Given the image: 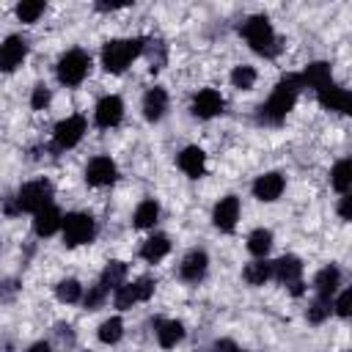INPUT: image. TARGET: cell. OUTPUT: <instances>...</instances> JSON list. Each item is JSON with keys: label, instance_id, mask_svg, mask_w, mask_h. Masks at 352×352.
Returning <instances> with one entry per match:
<instances>
[{"label": "cell", "instance_id": "cell-1", "mask_svg": "<svg viewBox=\"0 0 352 352\" xmlns=\"http://www.w3.org/2000/svg\"><path fill=\"white\" fill-rule=\"evenodd\" d=\"M300 77L297 74H286L270 94V99L261 104V118L270 124H280L286 118V113L294 107V99L300 94Z\"/></svg>", "mask_w": 352, "mask_h": 352}, {"label": "cell", "instance_id": "cell-2", "mask_svg": "<svg viewBox=\"0 0 352 352\" xmlns=\"http://www.w3.org/2000/svg\"><path fill=\"white\" fill-rule=\"evenodd\" d=\"M143 52V38H113L102 47V66L113 74L124 72Z\"/></svg>", "mask_w": 352, "mask_h": 352}, {"label": "cell", "instance_id": "cell-3", "mask_svg": "<svg viewBox=\"0 0 352 352\" xmlns=\"http://www.w3.org/2000/svg\"><path fill=\"white\" fill-rule=\"evenodd\" d=\"M242 36L248 38V44L256 50V52H261V55H272L275 52V30H272V25H270V19L267 16H250L245 25H242Z\"/></svg>", "mask_w": 352, "mask_h": 352}, {"label": "cell", "instance_id": "cell-4", "mask_svg": "<svg viewBox=\"0 0 352 352\" xmlns=\"http://www.w3.org/2000/svg\"><path fill=\"white\" fill-rule=\"evenodd\" d=\"M60 228H63V242H66L69 248L85 245V242H91L94 234H96L94 217L85 214V212H72V214H66L63 223H60Z\"/></svg>", "mask_w": 352, "mask_h": 352}, {"label": "cell", "instance_id": "cell-5", "mask_svg": "<svg viewBox=\"0 0 352 352\" xmlns=\"http://www.w3.org/2000/svg\"><path fill=\"white\" fill-rule=\"evenodd\" d=\"M91 69V58L82 50H69L58 60V80L63 85H80Z\"/></svg>", "mask_w": 352, "mask_h": 352}, {"label": "cell", "instance_id": "cell-6", "mask_svg": "<svg viewBox=\"0 0 352 352\" xmlns=\"http://www.w3.org/2000/svg\"><path fill=\"white\" fill-rule=\"evenodd\" d=\"M52 201V184L47 179H38V182H28L19 192H16V209L19 212H38L44 206H50Z\"/></svg>", "mask_w": 352, "mask_h": 352}, {"label": "cell", "instance_id": "cell-7", "mask_svg": "<svg viewBox=\"0 0 352 352\" xmlns=\"http://www.w3.org/2000/svg\"><path fill=\"white\" fill-rule=\"evenodd\" d=\"M82 135H85V118L82 116H66L63 121L55 124L52 140H55V148H72L80 143Z\"/></svg>", "mask_w": 352, "mask_h": 352}, {"label": "cell", "instance_id": "cell-8", "mask_svg": "<svg viewBox=\"0 0 352 352\" xmlns=\"http://www.w3.org/2000/svg\"><path fill=\"white\" fill-rule=\"evenodd\" d=\"M116 176H118V168H116V162H113L110 157H104V154L94 157V160L88 162V168H85V182L94 184V187H107V184L116 182Z\"/></svg>", "mask_w": 352, "mask_h": 352}, {"label": "cell", "instance_id": "cell-9", "mask_svg": "<svg viewBox=\"0 0 352 352\" xmlns=\"http://www.w3.org/2000/svg\"><path fill=\"white\" fill-rule=\"evenodd\" d=\"M28 55V41L22 36H8L0 44V72H14Z\"/></svg>", "mask_w": 352, "mask_h": 352}, {"label": "cell", "instance_id": "cell-10", "mask_svg": "<svg viewBox=\"0 0 352 352\" xmlns=\"http://www.w3.org/2000/svg\"><path fill=\"white\" fill-rule=\"evenodd\" d=\"M121 116H124V102L118 99V96H104V99H99V104H96V110H94V121H96V126H102V129H110V126H116L118 121H121Z\"/></svg>", "mask_w": 352, "mask_h": 352}, {"label": "cell", "instance_id": "cell-11", "mask_svg": "<svg viewBox=\"0 0 352 352\" xmlns=\"http://www.w3.org/2000/svg\"><path fill=\"white\" fill-rule=\"evenodd\" d=\"M239 220V198L236 195H226L217 201L214 212H212V223L220 228V231H234Z\"/></svg>", "mask_w": 352, "mask_h": 352}, {"label": "cell", "instance_id": "cell-12", "mask_svg": "<svg viewBox=\"0 0 352 352\" xmlns=\"http://www.w3.org/2000/svg\"><path fill=\"white\" fill-rule=\"evenodd\" d=\"M192 113L198 118H214L217 113H223V96L214 88H204L192 96Z\"/></svg>", "mask_w": 352, "mask_h": 352}, {"label": "cell", "instance_id": "cell-13", "mask_svg": "<svg viewBox=\"0 0 352 352\" xmlns=\"http://www.w3.org/2000/svg\"><path fill=\"white\" fill-rule=\"evenodd\" d=\"M300 77V85L305 88H316V91H322V88H327L330 85V80H333V72H330V63H324V60H314V63H308L305 66V72L302 74H297Z\"/></svg>", "mask_w": 352, "mask_h": 352}, {"label": "cell", "instance_id": "cell-14", "mask_svg": "<svg viewBox=\"0 0 352 352\" xmlns=\"http://www.w3.org/2000/svg\"><path fill=\"white\" fill-rule=\"evenodd\" d=\"M319 104L324 110H333V113H349L352 107V94L346 88H338V85H327L319 91Z\"/></svg>", "mask_w": 352, "mask_h": 352}, {"label": "cell", "instance_id": "cell-15", "mask_svg": "<svg viewBox=\"0 0 352 352\" xmlns=\"http://www.w3.org/2000/svg\"><path fill=\"white\" fill-rule=\"evenodd\" d=\"M283 176L280 173H264V176H258L256 182H253V195L258 198V201H275V198H280V192H283Z\"/></svg>", "mask_w": 352, "mask_h": 352}, {"label": "cell", "instance_id": "cell-16", "mask_svg": "<svg viewBox=\"0 0 352 352\" xmlns=\"http://www.w3.org/2000/svg\"><path fill=\"white\" fill-rule=\"evenodd\" d=\"M206 264H209V258H206L204 250H190V253L184 256L182 267H179V275H182L187 283H198V280L206 275Z\"/></svg>", "mask_w": 352, "mask_h": 352}, {"label": "cell", "instance_id": "cell-17", "mask_svg": "<svg viewBox=\"0 0 352 352\" xmlns=\"http://www.w3.org/2000/svg\"><path fill=\"white\" fill-rule=\"evenodd\" d=\"M60 223H63V217H60V212L50 204V206H44V209H38L36 214H33V231L38 234V236H52L58 228H60Z\"/></svg>", "mask_w": 352, "mask_h": 352}, {"label": "cell", "instance_id": "cell-18", "mask_svg": "<svg viewBox=\"0 0 352 352\" xmlns=\"http://www.w3.org/2000/svg\"><path fill=\"white\" fill-rule=\"evenodd\" d=\"M165 110H168V94H165V88H157V85L148 88L146 96H143V116L148 121H160L165 116Z\"/></svg>", "mask_w": 352, "mask_h": 352}, {"label": "cell", "instance_id": "cell-19", "mask_svg": "<svg viewBox=\"0 0 352 352\" xmlns=\"http://www.w3.org/2000/svg\"><path fill=\"white\" fill-rule=\"evenodd\" d=\"M179 168H182L190 179H198V176L204 173V168H206V154H204V148L187 146V148L179 154Z\"/></svg>", "mask_w": 352, "mask_h": 352}, {"label": "cell", "instance_id": "cell-20", "mask_svg": "<svg viewBox=\"0 0 352 352\" xmlns=\"http://www.w3.org/2000/svg\"><path fill=\"white\" fill-rule=\"evenodd\" d=\"M272 275H275L280 283L292 286V283L300 280V275H302V264H300L297 256H280V258L272 264Z\"/></svg>", "mask_w": 352, "mask_h": 352}, {"label": "cell", "instance_id": "cell-21", "mask_svg": "<svg viewBox=\"0 0 352 352\" xmlns=\"http://www.w3.org/2000/svg\"><path fill=\"white\" fill-rule=\"evenodd\" d=\"M168 250H170V239H168L165 234H154V236H148V239L143 242L140 256H143L148 264H157L160 258L168 256Z\"/></svg>", "mask_w": 352, "mask_h": 352}, {"label": "cell", "instance_id": "cell-22", "mask_svg": "<svg viewBox=\"0 0 352 352\" xmlns=\"http://www.w3.org/2000/svg\"><path fill=\"white\" fill-rule=\"evenodd\" d=\"M182 338H184V324H182V322H176V319L157 322V341H160V346L170 349V346H176Z\"/></svg>", "mask_w": 352, "mask_h": 352}, {"label": "cell", "instance_id": "cell-23", "mask_svg": "<svg viewBox=\"0 0 352 352\" xmlns=\"http://www.w3.org/2000/svg\"><path fill=\"white\" fill-rule=\"evenodd\" d=\"M338 283H341V272H338V267H333V264L324 267V270H319V275H316V280H314L319 297H330V294H336Z\"/></svg>", "mask_w": 352, "mask_h": 352}, {"label": "cell", "instance_id": "cell-24", "mask_svg": "<svg viewBox=\"0 0 352 352\" xmlns=\"http://www.w3.org/2000/svg\"><path fill=\"white\" fill-rule=\"evenodd\" d=\"M157 217H160V206H157V201L146 198V201L138 204L132 220H135V228H151V226L157 223Z\"/></svg>", "mask_w": 352, "mask_h": 352}, {"label": "cell", "instance_id": "cell-25", "mask_svg": "<svg viewBox=\"0 0 352 352\" xmlns=\"http://www.w3.org/2000/svg\"><path fill=\"white\" fill-rule=\"evenodd\" d=\"M330 184H333L341 195H346V190H349V184H352V162H349V160H338V162H336V168H333V173H330Z\"/></svg>", "mask_w": 352, "mask_h": 352}, {"label": "cell", "instance_id": "cell-26", "mask_svg": "<svg viewBox=\"0 0 352 352\" xmlns=\"http://www.w3.org/2000/svg\"><path fill=\"white\" fill-rule=\"evenodd\" d=\"M270 248H272V231H267V228H256V231L248 236V250H250L253 256L264 258V256L270 253Z\"/></svg>", "mask_w": 352, "mask_h": 352}, {"label": "cell", "instance_id": "cell-27", "mask_svg": "<svg viewBox=\"0 0 352 352\" xmlns=\"http://www.w3.org/2000/svg\"><path fill=\"white\" fill-rule=\"evenodd\" d=\"M242 275H245V280H248L250 286H264V283L270 280V275H272V264L264 261V258H261V261H253V264L245 267Z\"/></svg>", "mask_w": 352, "mask_h": 352}, {"label": "cell", "instance_id": "cell-28", "mask_svg": "<svg viewBox=\"0 0 352 352\" xmlns=\"http://www.w3.org/2000/svg\"><path fill=\"white\" fill-rule=\"evenodd\" d=\"M124 278H126V264L124 261H110L107 267H104V272H102V289L107 292V289H118L121 283H124Z\"/></svg>", "mask_w": 352, "mask_h": 352}, {"label": "cell", "instance_id": "cell-29", "mask_svg": "<svg viewBox=\"0 0 352 352\" xmlns=\"http://www.w3.org/2000/svg\"><path fill=\"white\" fill-rule=\"evenodd\" d=\"M121 336H124V322L118 316H110L99 324V341L102 344H116Z\"/></svg>", "mask_w": 352, "mask_h": 352}, {"label": "cell", "instance_id": "cell-30", "mask_svg": "<svg viewBox=\"0 0 352 352\" xmlns=\"http://www.w3.org/2000/svg\"><path fill=\"white\" fill-rule=\"evenodd\" d=\"M55 297H58L60 302H77V300L82 297V286H80L74 278H66V280H60V283L55 286Z\"/></svg>", "mask_w": 352, "mask_h": 352}, {"label": "cell", "instance_id": "cell-31", "mask_svg": "<svg viewBox=\"0 0 352 352\" xmlns=\"http://www.w3.org/2000/svg\"><path fill=\"white\" fill-rule=\"evenodd\" d=\"M330 311H333V302H330V297H316V300L308 305L305 316H308V322L319 324V322H324V319L330 316Z\"/></svg>", "mask_w": 352, "mask_h": 352}, {"label": "cell", "instance_id": "cell-32", "mask_svg": "<svg viewBox=\"0 0 352 352\" xmlns=\"http://www.w3.org/2000/svg\"><path fill=\"white\" fill-rule=\"evenodd\" d=\"M231 82H234V88H239V91H250V88L256 85V69H253V66H236V69L231 72Z\"/></svg>", "mask_w": 352, "mask_h": 352}, {"label": "cell", "instance_id": "cell-33", "mask_svg": "<svg viewBox=\"0 0 352 352\" xmlns=\"http://www.w3.org/2000/svg\"><path fill=\"white\" fill-rule=\"evenodd\" d=\"M41 14H44V3H41V0H22V3L16 6L19 22H36Z\"/></svg>", "mask_w": 352, "mask_h": 352}, {"label": "cell", "instance_id": "cell-34", "mask_svg": "<svg viewBox=\"0 0 352 352\" xmlns=\"http://www.w3.org/2000/svg\"><path fill=\"white\" fill-rule=\"evenodd\" d=\"M116 308H121V311H126V308H132L135 302H140L138 300V292H135V283H121L118 289H116Z\"/></svg>", "mask_w": 352, "mask_h": 352}, {"label": "cell", "instance_id": "cell-35", "mask_svg": "<svg viewBox=\"0 0 352 352\" xmlns=\"http://www.w3.org/2000/svg\"><path fill=\"white\" fill-rule=\"evenodd\" d=\"M30 104H33V110H44L50 104V88L47 85H36L33 96H30Z\"/></svg>", "mask_w": 352, "mask_h": 352}, {"label": "cell", "instance_id": "cell-36", "mask_svg": "<svg viewBox=\"0 0 352 352\" xmlns=\"http://www.w3.org/2000/svg\"><path fill=\"white\" fill-rule=\"evenodd\" d=\"M336 314L338 316H349V311H352V292L349 289H344L341 294H338V300H336Z\"/></svg>", "mask_w": 352, "mask_h": 352}, {"label": "cell", "instance_id": "cell-37", "mask_svg": "<svg viewBox=\"0 0 352 352\" xmlns=\"http://www.w3.org/2000/svg\"><path fill=\"white\" fill-rule=\"evenodd\" d=\"M154 280L151 278H140V280H135V292H138V300L143 302V300H148L151 294H154Z\"/></svg>", "mask_w": 352, "mask_h": 352}, {"label": "cell", "instance_id": "cell-38", "mask_svg": "<svg viewBox=\"0 0 352 352\" xmlns=\"http://www.w3.org/2000/svg\"><path fill=\"white\" fill-rule=\"evenodd\" d=\"M104 302V289L102 286H94V289H88V294H85V308H99Z\"/></svg>", "mask_w": 352, "mask_h": 352}, {"label": "cell", "instance_id": "cell-39", "mask_svg": "<svg viewBox=\"0 0 352 352\" xmlns=\"http://www.w3.org/2000/svg\"><path fill=\"white\" fill-rule=\"evenodd\" d=\"M349 201H352V198H349V195H344V198H341V204H338V214H341L344 220H349Z\"/></svg>", "mask_w": 352, "mask_h": 352}, {"label": "cell", "instance_id": "cell-40", "mask_svg": "<svg viewBox=\"0 0 352 352\" xmlns=\"http://www.w3.org/2000/svg\"><path fill=\"white\" fill-rule=\"evenodd\" d=\"M234 349H236V346H234L231 341H217V344H214V352H234Z\"/></svg>", "mask_w": 352, "mask_h": 352}, {"label": "cell", "instance_id": "cell-41", "mask_svg": "<svg viewBox=\"0 0 352 352\" xmlns=\"http://www.w3.org/2000/svg\"><path fill=\"white\" fill-rule=\"evenodd\" d=\"M28 352H52V349H50V344H47V341H38V344H33Z\"/></svg>", "mask_w": 352, "mask_h": 352}, {"label": "cell", "instance_id": "cell-42", "mask_svg": "<svg viewBox=\"0 0 352 352\" xmlns=\"http://www.w3.org/2000/svg\"><path fill=\"white\" fill-rule=\"evenodd\" d=\"M234 352H245V349H234Z\"/></svg>", "mask_w": 352, "mask_h": 352}]
</instances>
